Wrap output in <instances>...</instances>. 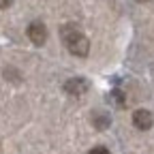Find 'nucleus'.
<instances>
[{"instance_id": "nucleus-1", "label": "nucleus", "mask_w": 154, "mask_h": 154, "mask_svg": "<svg viewBox=\"0 0 154 154\" xmlns=\"http://www.w3.org/2000/svg\"><path fill=\"white\" fill-rule=\"evenodd\" d=\"M62 41H64L66 49H69L73 56L86 58L88 51H90L88 36H86L79 28H77V26H64V28H62Z\"/></svg>"}, {"instance_id": "nucleus-2", "label": "nucleus", "mask_w": 154, "mask_h": 154, "mask_svg": "<svg viewBox=\"0 0 154 154\" xmlns=\"http://www.w3.org/2000/svg\"><path fill=\"white\" fill-rule=\"evenodd\" d=\"M26 32H28V38L34 45H38V47L45 45V41H47V28H45L43 22H32Z\"/></svg>"}, {"instance_id": "nucleus-3", "label": "nucleus", "mask_w": 154, "mask_h": 154, "mask_svg": "<svg viewBox=\"0 0 154 154\" xmlns=\"http://www.w3.org/2000/svg\"><path fill=\"white\" fill-rule=\"evenodd\" d=\"M90 88L88 79H84V77H71V79L64 82V92L66 94H73V96H82L86 94Z\"/></svg>"}, {"instance_id": "nucleus-4", "label": "nucleus", "mask_w": 154, "mask_h": 154, "mask_svg": "<svg viewBox=\"0 0 154 154\" xmlns=\"http://www.w3.org/2000/svg\"><path fill=\"white\" fill-rule=\"evenodd\" d=\"M152 122H154V118H152V113L148 109H137L133 113V124H135V128H139V131H150Z\"/></svg>"}, {"instance_id": "nucleus-5", "label": "nucleus", "mask_w": 154, "mask_h": 154, "mask_svg": "<svg viewBox=\"0 0 154 154\" xmlns=\"http://www.w3.org/2000/svg\"><path fill=\"white\" fill-rule=\"evenodd\" d=\"M109 124H111V120H109V116H105V113H94V126L99 128V131L107 128Z\"/></svg>"}, {"instance_id": "nucleus-6", "label": "nucleus", "mask_w": 154, "mask_h": 154, "mask_svg": "<svg viewBox=\"0 0 154 154\" xmlns=\"http://www.w3.org/2000/svg\"><path fill=\"white\" fill-rule=\"evenodd\" d=\"M111 99L116 101V105H118V107H124V99H122V94H120L118 90H116V92H111Z\"/></svg>"}, {"instance_id": "nucleus-7", "label": "nucleus", "mask_w": 154, "mask_h": 154, "mask_svg": "<svg viewBox=\"0 0 154 154\" xmlns=\"http://www.w3.org/2000/svg\"><path fill=\"white\" fill-rule=\"evenodd\" d=\"M88 154H109V150H107L105 146H96V148H92Z\"/></svg>"}, {"instance_id": "nucleus-8", "label": "nucleus", "mask_w": 154, "mask_h": 154, "mask_svg": "<svg viewBox=\"0 0 154 154\" xmlns=\"http://www.w3.org/2000/svg\"><path fill=\"white\" fill-rule=\"evenodd\" d=\"M13 5V0H0V9H9Z\"/></svg>"}, {"instance_id": "nucleus-9", "label": "nucleus", "mask_w": 154, "mask_h": 154, "mask_svg": "<svg viewBox=\"0 0 154 154\" xmlns=\"http://www.w3.org/2000/svg\"><path fill=\"white\" fill-rule=\"evenodd\" d=\"M137 2H148V0H137Z\"/></svg>"}]
</instances>
